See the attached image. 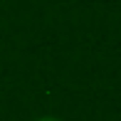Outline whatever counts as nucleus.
Segmentation results:
<instances>
[{
  "instance_id": "1",
  "label": "nucleus",
  "mask_w": 121,
  "mask_h": 121,
  "mask_svg": "<svg viewBox=\"0 0 121 121\" xmlns=\"http://www.w3.org/2000/svg\"><path fill=\"white\" fill-rule=\"evenodd\" d=\"M37 121H57V119H52V116H42V119H37Z\"/></svg>"
}]
</instances>
